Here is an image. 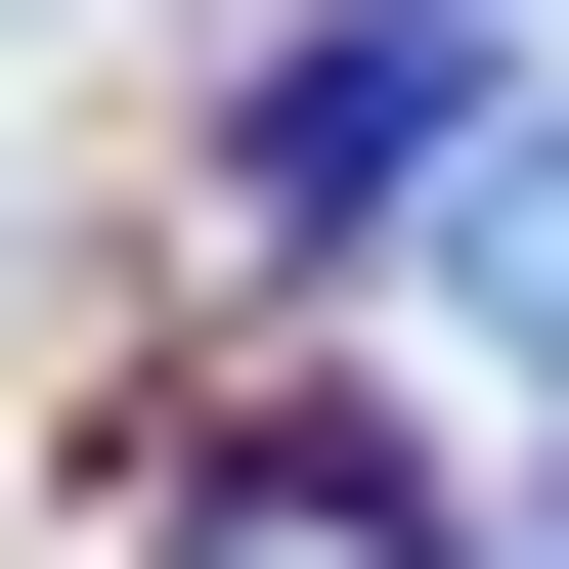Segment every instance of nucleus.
I'll return each instance as SVG.
<instances>
[{
    "label": "nucleus",
    "mask_w": 569,
    "mask_h": 569,
    "mask_svg": "<svg viewBox=\"0 0 569 569\" xmlns=\"http://www.w3.org/2000/svg\"><path fill=\"white\" fill-rule=\"evenodd\" d=\"M482 88H526L482 0H351V44H263V88H219V219H263V263H395V219L482 176Z\"/></svg>",
    "instance_id": "obj_1"
},
{
    "label": "nucleus",
    "mask_w": 569,
    "mask_h": 569,
    "mask_svg": "<svg viewBox=\"0 0 569 569\" xmlns=\"http://www.w3.org/2000/svg\"><path fill=\"white\" fill-rule=\"evenodd\" d=\"M395 263H438V351H482V395H569V88H482V176H438Z\"/></svg>",
    "instance_id": "obj_2"
},
{
    "label": "nucleus",
    "mask_w": 569,
    "mask_h": 569,
    "mask_svg": "<svg viewBox=\"0 0 569 569\" xmlns=\"http://www.w3.org/2000/svg\"><path fill=\"white\" fill-rule=\"evenodd\" d=\"M438 569H569V482H526V526H438Z\"/></svg>",
    "instance_id": "obj_3"
},
{
    "label": "nucleus",
    "mask_w": 569,
    "mask_h": 569,
    "mask_svg": "<svg viewBox=\"0 0 569 569\" xmlns=\"http://www.w3.org/2000/svg\"><path fill=\"white\" fill-rule=\"evenodd\" d=\"M482 44H526V0H482Z\"/></svg>",
    "instance_id": "obj_4"
}]
</instances>
